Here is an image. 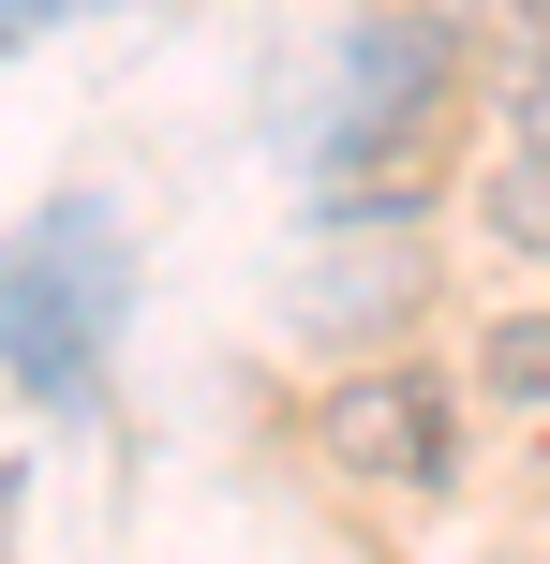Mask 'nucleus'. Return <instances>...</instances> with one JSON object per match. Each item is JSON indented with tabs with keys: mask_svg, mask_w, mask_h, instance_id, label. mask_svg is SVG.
Returning <instances> with one entry per match:
<instances>
[{
	"mask_svg": "<svg viewBox=\"0 0 550 564\" xmlns=\"http://www.w3.org/2000/svg\"><path fill=\"white\" fill-rule=\"evenodd\" d=\"M119 208H45V224L0 253V371H15L30 401H60L75 416L89 387H105V341H119Z\"/></svg>",
	"mask_w": 550,
	"mask_h": 564,
	"instance_id": "f257e3e1",
	"label": "nucleus"
},
{
	"mask_svg": "<svg viewBox=\"0 0 550 564\" xmlns=\"http://www.w3.org/2000/svg\"><path fill=\"white\" fill-rule=\"evenodd\" d=\"M446 119V15H373L343 30V59H327V164H402L417 134Z\"/></svg>",
	"mask_w": 550,
	"mask_h": 564,
	"instance_id": "f03ea898",
	"label": "nucleus"
},
{
	"mask_svg": "<svg viewBox=\"0 0 550 564\" xmlns=\"http://www.w3.org/2000/svg\"><path fill=\"white\" fill-rule=\"evenodd\" d=\"M313 446L343 460V476H373V490H446V460H462V401H446V371L373 357V371H343V387L313 401Z\"/></svg>",
	"mask_w": 550,
	"mask_h": 564,
	"instance_id": "7ed1b4c3",
	"label": "nucleus"
},
{
	"mask_svg": "<svg viewBox=\"0 0 550 564\" xmlns=\"http://www.w3.org/2000/svg\"><path fill=\"white\" fill-rule=\"evenodd\" d=\"M476 401H492V416H536V431H550V297H536V312H506V327L476 341Z\"/></svg>",
	"mask_w": 550,
	"mask_h": 564,
	"instance_id": "20e7f679",
	"label": "nucleus"
},
{
	"mask_svg": "<svg viewBox=\"0 0 550 564\" xmlns=\"http://www.w3.org/2000/svg\"><path fill=\"white\" fill-rule=\"evenodd\" d=\"M476 208H492V238H506L521 268H550V149L506 134V149H492V178H476Z\"/></svg>",
	"mask_w": 550,
	"mask_h": 564,
	"instance_id": "39448f33",
	"label": "nucleus"
},
{
	"mask_svg": "<svg viewBox=\"0 0 550 564\" xmlns=\"http://www.w3.org/2000/svg\"><path fill=\"white\" fill-rule=\"evenodd\" d=\"M506 134L550 149V59H521V75H506Z\"/></svg>",
	"mask_w": 550,
	"mask_h": 564,
	"instance_id": "423d86ee",
	"label": "nucleus"
},
{
	"mask_svg": "<svg viewBox=\"0 0 550 564\" xmlns=\"http://www.w3.org/2000/svg\"><path fill=\"white\" fill-rule=\"evenodd\" d=\"M492 15H506V30H521V45L550 59V0H492Z\"/></svg>",
	"mask_w": 550,
	"mask_h": 564,
	"instance_id": "0eeeda50",
	"label": "nucleus"
},
{
	"mask_svg": "<svg viewBox=\"0 0 550 564\" xmlns=\"http://www.w3.org/2000/svg\"><path fill=\"white\" fill-rule=\"evenodd\" d=\"M432 15H462V0H432Z\"/></svg>",
	"mask_w": 550,
	"mask_h": 564,
	"instance_id": "6e6552de",
	"label": "nucleus"
}]
</instances>
